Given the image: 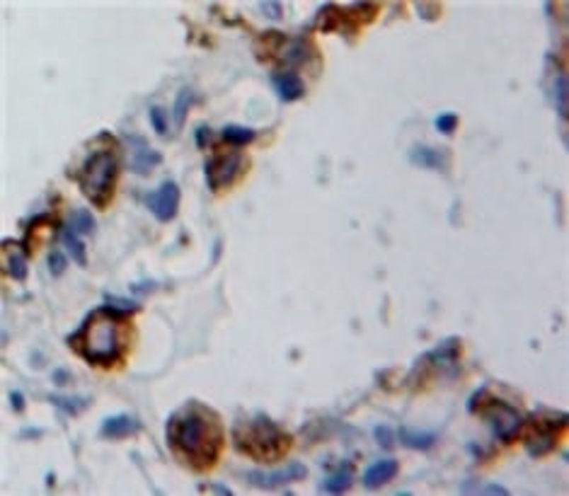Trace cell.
<instances>
[{
  "mask_svg": "<svg viewBox=\"0 0 569 496\" xmlns=\"http://www.w3.org/2000/svg\"><path fill=\"white\" fill-rule=\"evenodd\" d=\"M260 8L272 17V20H281V17H284V5L281 3H262Z\"/></svg>",
  "mask_w": 569,
  "mask_h": 496,
  "instance_id": "31",
  "label": "cell"
},
{
  "mask_svg": "<svg viewBox=\"0 0 569 496\" xmlns=\"http://www.w3.org/2000/svg\"><path fill=\"white\" fill-rule=\"evenodd\" d=\"M22 436H42V431H39V429H34V431L27 429V431H22Z\"/></svg>",
  "mask_w": 569,
  "mask_h": 496,
  "instance_id": "38",
  "label": "cell"
},
{
  "mask_svg": "<svg viewBox=\"0 0 569 496\" xmlns=\"http://www.w3.org/2000/svg\"><path fill=\"white\" fill-rule=\"evenodd\" d=\"M194 136H197V146L206 148V146H209V141H211V129H209V126H197V134H194Z\"/></svg>",
  "mask_w": 569,
  "mask_h": 496,
  "instance_id": "33",
  "label": "cell"
},
{
  "mask_svg": "<svg viewBox=\"0 0 569 496\" xmlns=\"http://www.w3.org/2000/svg\"><path fill=\"white\" fill-rule=\"evenodd\" d=\"M565 429H567V414L540 409V412L531 414L528 419H523L519 436H523V446H526L531 458H545V455H550L557 448L560 434H565Z\"/></svg>",
  "mask_w": 569,
  "mask_h": 496,
  "instance_id": "6",
  "label": "cell"
},
{
  "mask_svg": "<svg viewBox=\"0 0 569 496\" xmlns=\"http://www.w3.org/2000/svg\"><path fill=\"white\" fill-rule=\"evenodd\" d=\"M378 10H381V5L378 3H354L347 8V15L356 27H361V25L373 22V17L378 15Z\"/></svg>",
  "mask_w": 569,
  "mask_h": 496,
  "instance_id": "23",
  "label": "cell"
},
{
  "mask_svg": "<svg viewBox=\"0 0 569 496\" xmlns=\"http://www.w3.org/2000/svg\"><path fill=\"white\" fill-rule=\"evenodd\" d=\"M119 146L109 134H100L95 148L85 155V160L73 175L80 192L95 209H107L114 199V189L119 180Z\"/></svg>",
  "mask_w": 569,
  "mask_h": 496,
  "instance_id": "3",
  "label": "cell"
},
{
  "mask_svg": "<svg viewBox=\"0 0 569 496\" xmlns=\"http://www.w3.org/2000/svg\"><path fill=\"white\" fill-rule=\"evenodd\" d=\"M567 76H557L555 78V107H557V114H560L562 119H567Z\"/></svg>",
  "mask_w": 569,
  "mask_h": 496,
  "instance_id": "25",
  "label": "cell"
},
{
  "mask_svg": "<svg viewBox=\"0 0 569 496\" xmlns=\"http://www.w3.org/2000/svg\"><path fill=\"white\" fill-rule=\"evenodd\" d=\"M168 448L192 472L214 470L226 448V429L221 414L209 405L192 400L170 414L165 426Z\"/></svg>",
  "mask_w": 569,
  "mask_h": 496,
  "instance_id": "1",
  "label": "cell"
},
{
  "mask_svg": "<svg viewBox=\"0 0 569 496\" xmlns=\"http://www.w3.org/2000/svg\"><path fill=\"white\" fill-rule=\"evenodd\" d=\"M49 402L54 405L56 409H61V412H66L68 417H78L80 412H85L90 405V397H61V395H51Z\"/></svg>",
  "mask_w": 569,
  "mask_h": 496,
  "instance_id": "21",
  "label": "cell"
},
{
  "mask_svg": "<svg viewBox=\"0 0 569 496\" xmlns=\"http://www.w3.org/2000/svg\"><path fill=\"white\" fill-rule=\"evenodd\" d=\"M308 475L306 465L303 463H289L286 467H281L277 472H260V470H252L247 472V482H252L255 487L262 489H277L281 484H289V482H298Z\"/></svg>",
  "mask_w": 569,
  "mask_h": 496,
  "instance_id": "10",
  "label": "cell"
},
{
  "mask_svg": "<svg viewBox=\"0 0 569 496\" xmlns=\"http://www.w3.org/2000/svg\"><path fill=\"white\" fill-rule=\"evenodd\" d=\"M139 431H141V421L136 417H131V414H114V417H107L100 426V436L112 438V441L136 436Z\"/></svg>",
  "mask_w": 569,
  "mask_h": 496,
  "instance_id": "12",
  "label": "cell"
},
{
  "mask_svg": "<svg viewBox=\"0 0 569 496\" xmlns=\"http://www.w3.org/2000/svg\"><path fill=\"white\" fill-rule=\"evenodd\" d=\"M402 446L412 448V451H429V448H434V443L439 441V434L436 431H415L410 429V426H402L398 431Z\"/></svg>",
  "mask_w": 569,
  "mask_h": 496,
  "instance_id": "17",
  "label": "cell"
},
{
  "mask_svg": "<svg viewBox=\"0 0 569 496\" xmlns=\"http://www.w3.org/2000/svg\"><path fill=\"white\" fill-rule=\"evenodd\" d=\"M419 15H424V20H436V17L441 15V5H417Z\"/></svg>",
  "mask_w": 569,
  "mask_h": 496,
  "instance_id": "32",
  "label": "cell"
},
{
  "mask_svg": "<svg viewBox=\"0 0 569 496\" xmlns=\"http://www.w3.org/2000/svg\"><path fill=\"white\" fill-rule=\"evenodd\" d=\"M373 438L378 441V446H383V448H393V431L388 429V426H376L373 429Z\"/></svg>",
  "mask_w": 569,
  "mask_h": 496,
  "instance_id": "30",
  "label": "cell"
},
{
  "mask_svg": "<svg viewBox=\"0 0 569 496\" xmlns=\"http://www.w3.org/2000/svg\"><path fill=\"white\" fill-rule=\"evenodd\" d=\"M400 472V463L398 460H378V463H373L369 470L364 472V484L369 489H381L383 484L393 482L395 477H398Z\"/></svg>",
  "mask_w": 569,
  "mask_h": 496,
  "instance_id": "15",
  "label": "cell"
},
{
  "mask_svg": "<svg viewBox=\"0 0 569 496\" xmlns=\"http://www.w3.org/2000/svg\"><path fill=\"white\" fill-rule=\"evenodd\" d=\"M233 446L255 463H279L291 451L293 436L260 412L233 426Z\"/></svg>",
  "mask_w": 569,
  "mask_h": 496,
  "instance_id": "4",
  "label": "cell"
},
{
  "mask_svg": "<svg viewBox=\"0 0 569 496\" xmlns=\"http://www.w3.org/2000/svg\"><path fill=\"white\" fill-rule=\"evenodd\" d=\"M352 475H354L352 463L342 465L335 475L327 477V480L320 484V492H325V494H344L349 487H352Z\"/></svg>",
  "mask_w": 569,
  "mask_h": 496,
  "instance_id": "18",
  "label": "cell"
},
{
  "mask_svg": "<svg viewBox=\"0 0 569 496\" xmlns=\"http://www.w3.org/2000/svg\"><path fill=\"white\" fill-rule=\"evenodd\" d=\"M272 88L277 90L281 102H298L306 95V85L298 73L293 71H279L272 76Z\"/></svg>",
  "mask_w": 569,
  "mask_h": 496,
  "instance_id": "13",
  "label": "cell"
},
{
  "mask_svg": "<svg viewBox=\"0 0 569 496\" xmlns=\"http://www.w3.org/2000/svg\"><path fill=\"white\" fill-rule=\"evenodd\" d=\"M10 402H13V409L15 412H22V409H25V395H22V392H13V395H10Z\"/></svg>",
  "mask_w": 569,
  "mask_h": 496,
  "instance_id": "35",
  "label": "cell"
},
{
  "mask_svg": "<svg viewBox=\"0 0 569 496\" xmlns=\"http://www.w3.org/2000/svg\"><path fill=\"white\" fill-rule=\"evenodd\" d=\"M201 489H211V492L216 494H223V496H233V492L228 487H221V484H209V487H201Z\"/></svg>",
  "mask_w": 569,
  "mask_h": 496,
  "instance_id": "36",
  "label": "cell"
},
{
  "mask_svg": "<svg viewBox=\"0 0 569 496\" xmlns=\"http://www.w3.org/2000/svg\"><path fill=\"white\" fill-rule=\"evenodd\" d=\"M66 267H68V259H66V255H63L61 250H54L49 255V269H51V274L54 276H61L63 271H66Z\"/></svg>",
  "mask_w": 569,
  "mask_h": 496,
  "instance_id": "29",
  "label": "cell"
},
{
  "mask_svg": "<svg viewBox=\"0 0 569 496\" xmlns=\"http://www.w3.org/2000/svg\"><path fill=\"white\" fill-rule=\"evenodd\" d=\"M223 141L231 143V146L240 148V146H247V143H252L257 138V131L255 129H247V126H240V124H228L223 126L221 131Z\"/></svg>",
  "mask_w": 569,
  "mask_h": 496,
  "instance_id": "20",
  "label": "cell"
},
{
  "mask_svg": "<svg viewBox=\"0 0 569 496\" xmlns=\"http://www.w3.org/2000/svg\"><path fill=\"white\" fill-rule=\"evenodd\" d=\"M247 158L238 148L233 151H214L209 160H206L204 170H206V184L214 194H221L226 189H231L235 182L247 172Z\"/></svg>",
  "mask_w": 569,
  "mask_h": 496,
  "instance_id": "8",
  "label": "cell"
},
{
  "mask_svg": "<svg viewBox=\"0 0 569 496\" xmlns=\"http://www.w3.org/2000/svg\"><path fill=\"white\" fill-rule=\"evenodd\" d=\"M10 240L3 242V250H5V274L13 276L15 281H25L27 279V255L25 252H20L22 245H17L15 242V250H10Z\"/></svg>",
  "mask_w": 569,
  "mask_h": 496,
  "instance_id": "16",
  "label": "cell"
},
{
  "mask_svg": "<svg viewBox=\"0 0 569 496\" xmlns=\"http://www.w3.org/2000/svg\"><path fill=\"white\" fill-rule=\"evenodd\" d=\"M434 126L436 129L441 131V134H446V136H451L453 131L458 129V114H453V112H446V114H439L434 121Z\"/></svg>",
  "mask_w": 569,
  "mask_h": 496,
  "instance_id": "27",
  "label": "cell"
},
{
  "mask_svg": "<svg viewBox=\"0 0 569 496\" xmlns=\"http://www.w3.org/2000/svg\"><path fill=\"white\" fill-rule=\"evenodd\" d=\"M126 141H129L131 146V158H129V165L134 172H139V175H148V172L153 170V167H158L163 163V155L158 151H153L151 146H148L146 138L136 136V134H129L126 136Z\"/></svg>",
  "mask_w": 569,
  "mask_h": 496,
  "instance_id": "11",
  "label": "cell"
},
{
  "mask_svg": "<svg viewBox=\"0 0 569 496\" xmlns=\"http://www.w3.org/2000/svg\"><path fill=\"white\" fill-rule=\"evenodd\" d=\"M461 354H463V342L458 337H448L439 342L431 351L422 354L412 368L410 380L417 385L427 383L429 378H458L461 373Z\"/></svg>",
  "mask_w": 569,
  "mask_h": 496,
  "instance_id": "7",
  "label": "cell"
},
{
  "mask_svg": "<svg viewBox=\"0 0 569 496\" xmlns=\"http://www.w3.org/2000/svg\"><path fill=\"white\" fill-rule=\"evenodd\" d=\"M71 228L78 235H93L95 233V218L88 209H76L71 216Z\"/></svg>",
  "mask_w": 569,
  "mask_h": 496,
  "instance_id": "24",
  "label": "cell"
},
{
  "mask_svg": "<svg viewBox=\"0 0 569 496\" xmlns=\"http://www.w3.org/2000/svg\"><path fill=\"white\" fill-rule=\"evenodd\" d=\"M146 204L155 216V221H160V223L175 221L177 211H180V187H177V182L165 180L155 192L146 196Z\"/></svg>",
  "mask_w": 569,
  "mask_h": 496,
  "instance_id": "9",
  "label": "cell"
},
{
  "mask_svg": "<svg viewBox=\"0 0 569 496\" xmlns=\"http://www.w3.org/2000/svg\"><path fill=\"white\" fill-rule=\"evenodd\" d=\"M68 346L90 366L114 368L126 359L131 346V322L126 313L100 305L68 337Z\"/></svg>",
  "mask_w": 569,
  "mask_h": 496,
  "instance_id": "2",
  "label": "cell"
},
{
  "mask_svg": "<svg viewBox=\"0 0 569 496\" xmlns=\"http://www.w3.org/2000/svg\"><path fill=\"white\" fill-rule=\"evenodd\" d=\"M485 494H502V496H507L509 494V489H504V487H499V484H492V487H485L482 489Z\"/></svg>",
  "mask_w": 569,
  "mask_h": 496,
  "instance_id": "37",
  "label": "cell"
},
{
  "mask_svg": "<svg viewBox=\"0 0 569 496\" xmlns=\"http://www.w3.org/2000/svg\"><path fill=\"white\" fill-rule=\"evenodd\" d=\"M407 158H410L412 165L422 167V170H439V172L448 170V155H446V151H439V148L412 146L410 153H407Z\"/></svg>",
  "mask_w": 569,
  "mask_h": 496,
  "instance_id": "14",
  "label": "cell"
},
{
  "mask_svg": "<svg viewBox=\"0 0 569 496\" xmlns=\"http://www.w3.org/2000/svg\"><path fill=\"white\" fill-rule=\"evenodd\" d=\"M468 412L475 414V417L485 419L487 424L492 426L494 438H499L502 443H511L514 438H519L521 426H523V417L519 414V409L509 402L494 397L490 388L477 390L473 397L468 400Z\"/></svg>",
  "mask_w": 569,
  "mask_h": 496,
  "instance_id": "5",
  "label": "cell"
},
{
  "mask_svg": "<svg viewBox=\"0 0 569 496\" xmlns=\"http://www.w3.org/2000/svg\"><path fill=\"white\" fill-rule=\"evenodd\" d=\"M71 380H73V376L66 371V368H56L54 371V385H68Z\"/></svg>",
  "mask_w": 569,
  "mask_h": 496,
  "instance_id": "34",
  "label": "cell"
},
{
  "mask_svg": "<svg viewBox=\"0 0 569 496\" xmlns=\"http://www.w3.org/2000/svg\"><path fill=\"white\" fill-rule=\"evenodd\" d=\"M148 119H151L155 134H160V136L168 134V114H165L163 109H160V107H151V112H148Z\"/></svg>",
  "mask_w": 569,
  "mask_h": 496,
  "instance_id": "28",
  "label": "cell"
},
{
  "mask_svg": "<svg viewBox=\"0 0 569 496\" xmlns=\"http://www.w3.org/2000/svg\"><path fill=\"white\" fill-rule=\"evenodd\" d=\"M105 301H107V305L109 308H114V310H119V313H136V310L141 308L139 303L136 301H126V298H119V296H112V293H107L105 296Z\"/></svg>",
  "mask_w": 569,
  "mask_h": 496,
  "instance_id": "26",
  "label": "cell"
},
{
  "mask_svg": "<svg viewBox=\"0 0 569 496\" xmlns=\"http://www.w3.org/2000/svg\"><path fill=\"white\" fill-rule=\"evenodd\" d=\"M61 240H63V245H66V250H68V255L73 257V262L78 264V267H88V247H85V242L80 240V235L76 233L73 228H66L61 233Z\"/></svg>",
  "mask_w": 569,
  "mask_h": 496,
  "instance_id": "19",
  "label": "cell"
},
{
  "mask_svg": "<svg viewBox=\"0 0 569 496\" xmlns=\"http://www.w3.org/2000/svg\"><path fill=\"white\" fill-rule=\"evenodd\" d=\"M194 105V90L192 88H182L175 97V107H172V119H175V126L182 129L185 126V119L189 114V107Z\"/></svg>",
  "mask_w": 569,
  "mask_h": 496,
  "instance_id": "22",
  "label": "cell"
}]
</instances>
